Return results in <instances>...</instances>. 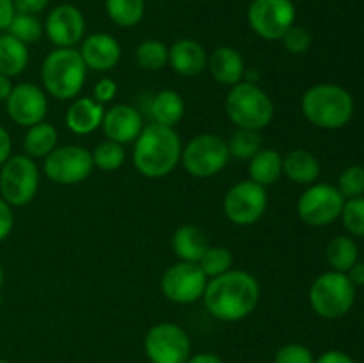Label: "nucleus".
Masks as SVG:
<instances>
[{"instance_id": "1", "label": "nucleus", "mask_w": 364, "mask_h": 363, "mask_svg": "<svg viewBox=\"0 0 364 363\" xmlns=\"http://www.w3.org/2000/svg\"><path fill=\"white\" fill-rule=\"evenodd\" d=\"M258 280L251 273L231 269L220 276L208 280L203 294V302L210 315L224 322H237L256 310L259 301Z\"/></svg>"}, {"instance_id": "2", "label": "nucleus", "mask_w": 364, "mask_h": 363, "mask_svg": "<svg viewBox=\"0 0 364 363\" xmlns=\"http://www.w3.org/2000/svg\"><path fill=\"white\" fill-rule=\"evenodd\" d=\"M181 139L173 127L149 123L134 142V167L146 178H164L181 162Z\"/></svg>"}, {"instance_id": "3", "label": "nucleus", "mask_w": 364, "mask_h": 363, "mask_svg": "<svg viewBox=\"0 0 364 363\" xmlns=\"http://www.w3.org/2000/svg\"><path fill=\"white\" fill-rule=\"evenodd\" d=\"M301 110L306 120L315 127L338 130L354 116V98L341 85L316 84L302 95Z\"/></svg>"}, {"instance_id": "4", "label": "nucleus", "mask_w": 364, "mask_h": 363, "mask_svg": "<svg viewBox=\"0 0 364 363\" xmlns=\"http://www.w3.org/2000/svg\"><path fill=\"white\" fill-rule=\"evenodd\" d=\"M87 78V66L77 48H55L41 64V82L45 93L55 100H75Z\"/></svg>"}, {"instance_id": "5", "label": "nucleus", "mask_w": 364, "mask_h": 363, "mask_svg": "<svg viewBox=\"0 0 364 363\" xmlns=\"http://www.w3.org/2000/svg\"><path fill=\"white\" fill-rule=\"evenodd\" d=\"M226 114L237 128L263 130L274 120V102L255 82H238L226 96Z\"/></svg>"}, {"instance_id": "6", "label": "nucleus", "mask_w": 364, "mask_h": 363, "mask_svg": "<svg viewBox=\"0 0 364 363\" xmlns=\"http://www.w3.org/2000/svg\"><path fill=\"white\" fill-rule=\"evenodd\" d=\"M355 301V287L345 273L329 270L316 278L309 287V305L323 319L347 315Z\"/></svg>"}, {"instance_id": "7", "label": "nucleus", "mask_w": 364, "mask_h": 363, "mask_svg": "<svg viewBox=\"0 0 364 363\" xmlns=\"http://www.w3.org/2000/svg\"><path fill=\"white\" fill-rule=\"evenodd\" d=\"M226 139L217 134H199L181 149V166L191 177L210 178L219 174L230 162Z\"/></svg>"}, {"instance_id": "8", "label": "nucleus", "mask_w": 364, "mask_h": 363, "mask_svg": "<svg viewBox=\"0 0 364 363\" xmlns=\"http://www.w3.org/2000/svg\"><path fill=\"white\" fill-rule=\"evenodd\" d=\"M39 189V167L25 153L11 155L0 167V198L11 206L28 205Z\"/></svg>"}, {"instance_id": "9", "label": "nucleus", "mask_w": 364, "mask_h": 363, "mask_svg": "<svg viewBox=\"0 0 364 363\" xmlns=\"http://www.w3.org/2000/svg\"><path fill=\"white\" fill-rule=\"evenodd\" d=\"M95 169L92 155L87 148L78 144L57 146L45 157L43 171L46 178L57 185H77L91 177Z\"/></svg>"}, {"instance_id": "10", "label": "nucleus", "mask_w": 364, "mask_h": 363, "mask_svg": "<svg viewBox=\"0 0 364 363\" xmlns=\"http://www.w3.org/2000/svg\"><path fill=\"white\" fill-rule=\"evenodd\" d=\"M269 206L267 187L252 180L237 182L226 192L223 201L224 216L238 226H251L258 223Z\"/></svg>"}, {"instance_id": "11", "label": "nucleus", "mask_w": 364, "mask_h": 363, "mask_svg": "<svg viewBox=\"0 0 364 363\" xmlns=\"http://www.w3.org/2000/svg\"><path fill=\"white\" fill-rule=\"evenodd\" d=\"M297 9L291 0H252L247 9L251 31L267 41H277L295 25Z\"/></svg>"}, {"instance_id": "12", "label": "nucleus", "mask_w": 364, "mask_h": 363, "mask_svg": "<svg viewBox=\"0 0 364 363\" xmlns=\"http://www.w3.org/2000/svg\"><path fill=\"white\" fill-rule=\"evenodd\" d=\"M144 352L151 363H187L191 358V338L174 322H159L144 337Z\"/></svg>"}, {"instance_id": "13", "label": "nucleus", "mask_w": 364, "mask_h": 363, "mask_svg": "<svg viewBox=\"0 0 364 363\" xmlns=\"http://www.w3.org/2000/svg\"><path fill=\"white\" fill-rule=\"evenodd\" d=\"M345 198L338 187L329 184H313L306 189L297 201V214L302 223L309 226H327L341 216Z\"/></svg>"}, {"instance_id": "14", "label": "nucleus", "mask_w": 364, "mask_h": 363, "mask_svg": "<svg viewBox=\"0 0 364 363\" xmlns=\"http://www.w3.org/2000/svg\"><path fill=\"white\" fill-rule=\"evenodd\" d=\"M206 285L208 278L203 273L199 263L181 262V260L167 267L160 280L162 294L176 305H192L203 299Z\"/></svg>"}, {"instance_id": "15", "label": "nucleus", "mask_w": 364, "mask_h": 363, "mask_svg": "<svg viewBox=\"0 0 364 363\" xmlns=\"http://www.w3.org/2000/svg\"><path fill=\"white\" fill-rule=\"evenodd\" d=\"M7 116L20 127H32L45 121L48 112V98L45 89L32 82H21L14 85L6 100Z\"/></svg>"}, {"instance_id": "16", "label": "nucleus", "mask_w": 364, "mask_h": 363, "mask_svg": "<svg viewBox=\"0 0 364 363\" xmlns=\"http://www.w3.org/2000/svg\"><path fill=\"white\" fill-rule=\"evenodd\" d=\"M43 27L57 48H75L85 36V18L73 4H60L50 11Z\"/></svg>"}, {"instance_id": "17", "label": "nucleus", "mask_w": 364, "mask_h": 363, "mask_svg": "<svg viewBox=\"0 0 364 363\" xmlns=\"http://www.w3.org/2000/svg\"><path fill=\"white\" fill-rule=\"evenodd\" d=\"M144 128L142 114L134 105L117 103L110 109H105L102 121V130L107 139L119 144H132Z\"/></svg>"}, {"instance_id": "18", "label": "nucleus", "mask_w": 364, "mask_h": 363, "mask_svg": "<svg viewBox=\"0 0 364 363\" xmlns=\"http://www.w3.org/2000/svg\"><path fill=\"white\" fill-rule=\"evenodd\" d=\"M80 56L87 70L105 73L117 66L121 59V45L114 36L107 32H96L82 39Z\"/></svg>"}, {"instance_id": "19", "label": "nucleus", "mask_w": 364, "mask_h": 363, "mask_svg": "<svg viewBox=\"0 0 364 363\" xmlns=\"http://www.w3.org/2000/svg\"><path fill=\"white\" fill-rule=\"evenodd\" d=\"M169 64L174 73L181 77H196L208 66V53L196 39H178L169 48Z\"/></svg>"}, {"instance_id": "20", "label": "nucleus", "mask_w": 364, "mask_h": 363, "mask_svg": "<svg viewBox=\"0 0 364 363\" xmlns=\"http://www.w3.org/2000/svg\"><path fill=\"white\" fill-rule=\"evenodd\" d=\"M206 68L210 70L213 80L228 88H233L238 82L244 80L245 70H247L242 53L233 46H219L213 50L208 57Z\"/></svg>"}, {"instance_id": "21", "label": "nucleus", "mask_w": 364, "mask_h": 363, "mask_svg": "<svg viewBox=\"0 0 364 363\" xmlns=\"http://www.w3.org/2000/svg\"><path fill=\"white\" fill-rule=\"evenodd\" d=\"M105 116V105L96 102L95 98H75L66 112V125L73 134L89 135L102 127Z\"/></svg>"}, {"instance_id": "22", "label": "nucleus", "mask_w": 364, "mask_h": 363, "mask_svg": "<svg viewBox=\"0 0 364 363\" xmlns=\"http://www.w3.org/2000/svg\"><path fill=\"white\" fill-rule=\"evenodd\" d=\"M283 174L294 184L313 185L320 177V162L309 149H290L283 157Z\"/></svg>"}, {"instance_id": "23", "label": "nucleus", "mask_w": 364, "mask_h": 363, "mask_svg": "<svg viewBox=\"0 0 364 363\" xmlns=\"http://www.w3.org/2000/svg\"><path fill=\"white\" fill-rule=\"evenodd\" d=\"M210 248L208 235L194 224H183L173 235V251L181 262L198 263Z\"/></svg>"}, {"instance_id": "24", "label": "nucleus", "mask_w": 364, "mask_h": 363, "mask_svg": "<svg viewBox=\"0 0 364 363\" xmlns=\"http://www.w3.org/2000/svg\"><path fill=\"white\" fill-rule=\"evenodd\" d=\"M249 180L270 187L283 174V157L274 148H262L249 160Z\"/></svg>"}, {"instance_id": "25", "label": "nucleus", "mask_w": 364, "mask_h": 363, "mask_svg": "<svg viewBox=\"0 0 364 363\" xmlns=\"http://www.w3.org/2000/svg\"><path fill=\"white\" fill-rule=\"evenodd\" d=\"M153 123L166 125V127H176L185 116V102L181 95L174 89H162L156 93L149 105Z\"/></svg>"}, {"instance_id": "26", "label": "nucleus", "mask_w": 364, "mask_h": 363, "mask_svg": "<svg viewBox=\"0 0 364 363\" xmlns=\"http://www.w3.org/2000/svg\"><path fill=\"white\" fill-rule=\"evenodd\" d=\"M27 64L28 46L7 32L0 34V73L13 78L23 73Z\"/></svg>"}, {"instance_id": "27", "label": "nucleus", "mask_w": 364, "mask_h": 363, "mask_svg": "<svg viewBox=\"0 0 364 363\" xmlns=\"http://www.w3.org/2000/svg\"><path fill=\"white\" fill-rule=\"evenodd\" d=\"M57 141H59V134L53 125L46 123V121L32 125L27 128V134L23 137L25 155H28L31 159H45L57 148Z\"/></svg>"}, {"instance_id": "28", "label": "nucleus", "mask_w": 364, "mask_h": 363, "mask_svg": "<svg viewBox=\"0 0 364 363\" xmlns=\"http://www.w3.org/2000/svg\"><path fill=\"white\" fill-rule=\"evenodd\" d=\"M327 262L331 263L333 270L338 273H347L352 265L359 260L358 244L352 237L347 235H338L327 246Z\"/></svg>"}, {"instance_id": "29", "label": "nucleus", "mask_w": 364, "mask_h": 363, "mask_svg": "<svg viewBox=\"0 0 364 363\" xmlns=\"http://www.w3.org/2000/svg\"><path fill=\"white\" fill-rule=\"evenodd\" d=\"M105 11L107 16L117 27L130 28L144 18L146 2L144 0H105Z\"/></svg>"}, {"instance_id": "30", "label": "nucleus", "mask_w": 364, "mask_h": 363, "mask_svg": "<svg viewBox=\"0 0 364 363\" xmlns=\"http://www.w3.org/2000/svg\"><path fill=\"white\" fill-rule=\"evenodd\" d=\"M226 142L230 157L238 160H251L263 148L262 134L249 128H237Z\"/></svg>"}, {"instance_id": "31", "label": "nucleus", "mask_w": 364, "mask_h": 363, "mask_svg": "<svg viewBox=\"0 0 364 363\" xmlns=\"http://www.w3.org/2000/svg\"><path fill=\"white\" fill-rule=\"evenodd\" d=\"M135 59L146 71H159L169 64V48L160 39H144L135 48Z\"/></svg>"}, {"instance_id": "32", "label": "nucleus", "mask_w": 364, "mask_h": 363, "mask_svg": "<svg viewBox=\"0 0 364 363\" xmlns=\"http://www.w3.org/2000/svg\"><path fill=\"white\" fill-rule=\"evenodd\" d=\"M92 162L95 167H98L100 171H117L121 169V166L127 160V152H124V146L119 142H114L110 139L102 141L95 149L91 152Z\"/></svg>"}, {"instance_id": "33", "label": "nucleus", "mask_w": 364, "mask_h": 363, "mask_svg": "<svg viewBox=\"0 0 364 363\" xmlns=\"http://www.w3.org/2000/svg\"><path fill=\"white\" fill-rule=\"evenodd\" d=\"M43 31H45V27L38 20V16H34V14L16 13L6 32L28 46L41 38Z\"/></svg>"}, {"instance_id": "34", "label": "nucleus", "mask_w": 364, "mask_h": 363, "mask_svg": "<svg viewBox=\"0 0 364 363\" xmlns=\"http://www.w3.org/2000/svg\"><path fill=\"white\" fill-rule=\"evenodd\" d=\"M198 263L203 269V273L206 274V278L212 280V278H217L231 270V267H233V255H231L230 249L223 248V246H210Z\"/></svg>"}, {"instance_id": "35", "label": "nucleus", "mask_w": 364, "mask_h": 363, "mask_svg": "<svg viewBox=\"0 0 364 363\" xmlns=\"http://www.w3.org/2000/svg\"><path fill=\"white\" fill-rule=\"evenodd\" d=\"M343 226L348 233L355 237H364V198L345 199L343 210H341Z\"/></svg>"}, {"instance_id": "36", "label": "nucleus", "mask_w": 364, "mask_h": 363, "mask_svg": "<svg viewBox=\"0 0 364 363\" xmlns=\"http://www.w3.org/2000/svg\"><path fill=\"white\" fill-rule=\"evenodd\" d=\"M338 191L345 199L361 198L364 194V167L350 166L341 173L338 180Z\"/></svg>"}, {"instance_id": "37", "label": "nucleus", "mask_w": 364, "mask_h": 363, "mask_svg": "<svg viewBox=\"0 0 364 363\" xmlns=\"http://www.w3.org/2000/svg\"><path fill=\"white\" fill-rule=\"evenodd\" d=\"M281 41H283V46L287 48V52L294 53V56H302L311 46V34H309L308 28L301 27V25H291L284 32Z\"/></svg>"}, {"instance_id": "38", "label": "nucleus", "mask_w": 364, "mask_h": 363, "mask_svg": "<svg viewBox=\"0 0 364 363\" xmlns=\"http://www.w3.org/2000/svg\"><path fill=\"white\" fill-rule=\"evenodd\" d=\"M274 363H315V356L306 345L287 344L276 352Z\"/></svg>"}, {"instance_id": "39", "label": "nucleus", "mask_w": 364, "mask_h": 363, "mask_svg": "<svg viewBox=\"0 0 364 363\" xmlns=\"http://www.w3.org/2000/svg\"><path fill=\"white\" fill-rule=\"evenodd\" d=\"M116 95H117V84L109 77L96 82L95 89H92V98H95L98 103H102V105L112 102V100L116 98Z\"/></svg>"}, {"instance_id": "40", "label": "nucleus", "mask_w": 364, "mask_h": 363, "mask_svg": "<svg viewBox=\"0 0 364 363\" xmlns=\"http://www.w3.org/2000/svg\"><path fill=\"white\" fill-rule=\"evenodd\" d=\"M13 226H14L13 206L0 198V242H4L7 237H9L11 231H13Z\"/></svg>"}, {"instance_id": "41", "label": "nucleus", "mask_w": 364, "mask_h": 363, "mask_svg": "<svg viewBox=\"0 0 364 363\" xmlns=\"http://www.w3.org/2000/svg\"><path fill=\"white\" fill-rule=\"evenodd\" d=\"M48 4L50 0H14L16 13L34 14V16H38L41 11H45L48 7Z\"/></svg>"}, {"instance_id": "42", "label": "nucleus", "mask_w": 364, "mask_h": 363, "mask_svg": "<svg viewBox=\"0 0 364 363\" xmlns=\"http://www.w3.org/2000/svg\"><path fill=\"white\" fill-rule=\"evenodd\" d=\"M16 14L14 0H0V32H6Z\"/></svg>"}, {"instance_id": "43", "label": "nucleus", "mask_w": 364, "mask_h": 363, "mask_svg": "<svg viewBox=\"0 0 364 363\" xmlns=\"http://www.w3.org/2000/svg\"><path fill=\"white\" fill-rule=\"evenodd\" d=\"M315 363H355V359L348 356L347 352L333 349V351H326L323 354H320L315 359Z\"/></svg>"}, {"instance_id": "44", "label": "nucleus", "mask_w": 364, "mask_h": 363, "mask_svg": "<svg viewBox=\"0 0 364 363\" xmlns=\"http://www.w3.org/2000/svg\"><path fill=\"white\" fill-rule=\"evenodd\" d=\"M11 149H13V141L9 132L0 125V166L11 157Z\"/></svg>"}, {"instance_id": "45", "label": "nucleus", "mask_w": 364, "mask_h": 363, "mask_svg": "<svg viewBox=\"0 0 364 363\" xmlns=\"http://www.w3.org/2000/svg\"><path fill=\"white\" fill-rule=\"evenodd\" d=\"M348 276V280L352 281V285L354 287H363L364 285V262H355L354 265L350 267V269L345 273Z\"/></svg>"}, {"instance_id": "46", "label": "nucleus", "mask_w": 364, "mask_h": 363, "mask_svg": "<svg viewBox=\"0 0 364 363\" xmlns=\"http://www.w3.org/2000/svg\"><path fill=\"white\" fill-rule=\"evenodd\" d=\"M187 363H224L223 358L213 352H198V354L191 356L187 359Z\"/></svg>"}, {"instance_id": "47", "label": "nucleus", "mask_w": 364, "mask_h": 363, "mask_svg": "<svg viewBox=\"0 0 364 363\" xmlns=\"http://www.w3.org/2000/svg\"><path fill=\"white\" fill-rule=\"evenodd\" d=\"M13 82H11V77H6V75L0 73V102H6L7 96L13 91Z\"/></svg>"}, {"instance_id": "48", "label": "nucleus", "mask_w": 364, "mask_h": 363, "mask_svg": "<svg viewBox=\"0 0 364 363\" xmlns=\"http://www.w3.org/2000/svg\"><path fill=\"white\" fill-rule=\"evenodd\" d=\"M4 287V269H2V263H0V292H2Z\"/></svg>"}, {"instance_id": "49", "label": "nucleus", "mask_w": 364, "mask_h": 363, "mask_svg": "<svg viewBox=\"0 0 364 363\" xmlns=\"http://www.w3.org/2000/svg\"><path fill=\"white\" fill-rule=\"evenodd\" d=\"M0 363H11V362H7V359H0Z\"/></svg>"}]
</instances>
